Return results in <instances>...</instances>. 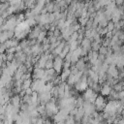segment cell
Instances as JSON below:
<instances>
[{
  "label": "cell",
  "mask_w": 124,
  "mask_h": 124,
  "mask_svg": "<svg viewBox=\"0 0 124 124\" xmlns=\"http://www.w3.org/2000/svg\"><path fill=\"white\" fill-rule=\"evenodd\" d=\"M45 107H46V116L50 119L59 110V108L56 105V99L53 97H51V99L45 105Z\"/></svg>",
  "instance_id": "1"
},
{
  "label": "cell",
  "mask_w": 124,
  "mask_h": 124,
  "mask_svg": "<svg viewBox=\"0 0 124 124\" xmlns=\"http://www.w3.org/2000/svg\"><path fill=\"white\" fill-rule=\"evenodd\" d=\"M107 102H108L107 101V97H105V96H103L101 94H98L95 102L93 103L94 106H95V109L98 112H102L104 108H105V106H106V104H107Z\"/></svg>",
  "instance_id": "2"
},
{
  "label": "cell",
  "mask_w": 124,
  "mask_h": 124,
  "mask_svg": "<svg viewBox=\"0 0 124 124\" xmlns=\"http://www.w3.org/2000/svg\"><path fill=\"white\" fill-rule=\"evenodd\" d=\"M53 69L58 75H60L63 70V59L58 55L53 58Z\"/></svg>",
  "instance_id": "3"
},
{
  "label": "cell",
  "mask_w": 124,
  "mask_h": 124,
  "mask_svg": "<svg viewBox=\"0 0 124 124\" xmlns=\"http://www.w3.org/2000/svg\"><path fill=\"white\" fill-rule=\"evenodd\" d=\"M82 108H83V109H84V114L89 115V116H91L92 113L96 110L94 104H92V103H90V102H88V101H85V100H84V102H83Z\"/></svg>",
  "instance_id": "4"
},
{
  "label": "cell",
  "mask_w": 124,
  "mask_h": 124,
  "mask_svg": "<svg viewBox=\"0 0 124 124\" xmlns=\"http://www.w3.org/2000/svg\"><path fill=\"white\" fill-rule=\"evenodd\" d=\"M45 81L42 79V78H39V79H32V83H31V88L33 91H37V92H40L42 90V88L44 87L45 85Z\"/></svg>",
  "instance_id": "5"
},
{
  "label": "cell",
  "mask_w": 124,
  "mask_h": 124,
  "mask_svg": "<svg viewBox=\"0 0 124 124\" xmlns=\"http://www.w3.org/2000/svg\"><path fill=\"white\" fill-rule=\"evenodd\" d=\"M45 75V69L42 68H33L32 74H31V78L33 79H39L42 78Z\"/></svg>",
  "instance_id": "6"
},
{
  "label": "cell",
  "mask_w": 124,
  "mask_h": 124,
  "mask_svg": "<svg viewBox=\"0 0 124 124\" xmlns=\"http://www.w3.org/2000/svg\"><path fill=\"white\" fill-rule=\"evenodd\" d=\"M111 90H112L111 85H110V84H108V82H105L104 84H102V85H101L100 93H101V95H103V96H105V97H108Z\"/></svg>",
  "instance_id": "7"
},
{
  "label": "cell",
  "mask_w": 124,
  "mask_h": 124,
  "mask_svg": "<svg viewBox=\"0 0 124 124\" xmlns=\"http://www.w3.org/2000/svg\"><path fill=\"white\" fill-rule=\"evenodd\" d=\"M107 74L109 75L110 77L112 78H118V69L115 65L113 64H110L107 70Z\"/></svg>",
  "instance_id": "8"
},
{
  "label": "cell",
  "mask_w": 124,
  "mask_h": 124,
  "mask_svg": "<svg viewBox=\"0 0 124 124\" xmlns=\"http://www.w3.org/2000/svg\"><path fill=\"white\" fill-rule=\"evenodd\" d=\"M98 55H99V52H98V51H93V50H90V51L88 52V54H87L88 61H89V62H90L92 65H94V64L96 63L97 59H98Z\"/></svg>",
  "instance_id": "9"
},
{
  "label": "cell",
  "mask_w": 124,
  "mask_h": 124,
  "mask_svg": "<svg viewBox=\"0 0 124 124\" xmlns=\"http://www.w3.org/2000/svg\"><path fill=\"white\" fill-rule=\"evenodd\" d=\"M43 52L42 50V47H41V45L40 44H36L34 46H31V54L33 56H37V55H41Z\"/></svg>",
  "instance_id": "10"
},
{
  "label": "cell",
  "mask_w": 124,
  "mask_h": 124,
  "mask_svg": "<svg viewBox=\"0 0 124 124\" xmlns=\"http://www.w3.org/2000/svg\"><path fill=\"white\" fill-rule=\"evenodd\" d=\"M79 46L80 47H82V48H85V49H87L88 51H90L91 50V41L88 39V38H83V40L81 41V43H80V45H79Z\"/></svg>",
  "instance_id": "11"
},
{
  "label": "cell",
  "mask_w": 124,
  "mask_h": 124,
  "mask_svg": "<svg viewBox=\"0 0 124 124\" xmlns=\"http://www.w3.org/2000/svg\"><path fill=\"white\" fill-rule=\"evenodd\" d=\"M11 8V2L7 1V2H0V16H2V14L4 12H6L7 10H9Z\"/></svg>",
  "instance_id": "12"
},
{
  "label": "cell",
  "mask_w": 124,
  "mask_h": 124,
  "mask_svg": "<svg viewBox=\"0 0 124 124\" xmlns=\"http://www.w3.org/2000/svg\"><path fill=\"white\" fill-rule=\"evenodd\" d=\"M75 66L78 68V71L83 72L84 69H85V61H84V59H83L82 57H80V58L78 60V62L75 64Z\"/></svg>",
  "instance_id": "13"
},
{
  "label": "cell",
  "mask_w": 124,
  "mask_h": 124,
  "mask_svg": "<svg viewBox=\"0 0 124 124\" xmlns=\"http://www.w3.org/2000/svg\"><path fill=\"white\" fill-rule=\"evenodd\" d=\"M70 75H71V70H70V68H68V69H63L59 76H60L61 80L64 82V81H66L67 78H68Z\"/></svg>",
  "instance_id": "14"
},
{
  "label": "cell",
  "mask_w": 124,
  "mask_h": 124,
  "mask_svg": "<svg viewBox=\"0 0 124 124\" xmlns=\"http://www.w3.org/2000/svg\"><path fill=\"white\" fill-rule=\"evenodd\" d=\"M107 98H108V101H114V100H118V92H116L115 90H113V89H112Z\"/></svg>",
  "instance_id": "15"
},
{
  "label": "cell",
  "mask_w": 124,
  "mask_h": 124,
  "mask_svg": "<svg viewBox=\"0 0 124 124\" xmlns=\"http://www.w3.org/2000/svg\"><path fill=\"white\" fill-rule=\"evenodd\" d=\"M31 83H32V78H28V79L23 80L22 84H21V89L22 90H26L27 88H29L31 86Z\"/></svg>",
  "instance_id": "16"
},
{
  "label": "cell",
  "mask_w": 124,
  "mask_h": 124,
  "mask_svg": "<svg viewBox=\"0 0 124 124\" xmlns=\"http://www.w3.org/2000/svg\"><path fill=\"white\" fill-rule=\"evenodd\" d=\"M64 123H65V124H76V120H75L74 115L69 114V115L66 117V119L64 120Z\"/></svg>",
  "instance_id": "17"
},
{
  "label": "cell",
  "mask_w": 124,
  "mask_h": 124,
  "mask_svg": "<svg viewBox=\"0 0 124 124\" xmlns=\"http://www.w3.org/2000/svg\"><path fill=\"white\" fill-rule=\"evenodd\" d=\"M50 93H51V96L53 98L57 99L58 98V85H53V87L50 90Z\"/></svg>",
  "instance_id": "18"
},
{
  "label": "cell",
  "mask_w": 124,
  "mask_h": 124,
  "mask_svg": "<svg viewBox=\"0 0 124 124\" xmlns=\"http://www.w3.org/2000/svg\"><path fill=\"white\" fill-rule=\"evenodd\" d=\"M67 43H68V42H67ZM68 44L70 45V50H71V51L75 50L78 46H79V45H78V41H72V42H69Z\"/></svg>",
  "instance_id": "19"
},
{
  "label": "cell",
  "mask_w": 124,
  "mask_h": 124,
  "mask_svg": "<svg viewBox=\"0 0 124 124\" xmlns=\"http://www.w3.org/2000/svg\"><path fill=\"white\" fill-rule=\"evenodd\" d=\"M100 46H101V44H99V43H97V42H91V50H93V51H98L99 50V48H100Z\"/></svg>",
  "instance_id": "20"
},
{
  "label": "cell",
  "mask_w": 124,
  "mask_h": 124,
  "mask_svg": "<svg viewBox=\"0 0 124 124\" xmlns=\"http://www.w3.org/2000/svg\"><path fill=\"white\" fill-rule=\"evenodd\" d=\"M65 82H66L67 84H69V85H74V84H75V76L71 74V75L67 78V79H66Z\"/></svg>",
  "instance_id": "21"
},
{
  "label": "cell",
  "mask_w": 124,
  "mask_h": 124,
  "mask_svg": "<svg viewBox=\"0 0 124 124\" xmlns=\"http://www.w3.org/2000/svg\"><path fill=\"white\" fill-rule=\"evenodd\" d=\"M50 68H53V59H50L48 58L46 62V65H45V69H50Z\"/></svg>",
  "instance_id": "22"
},
{
  "label": "cell",
  "mask_w": 124,
  "mask_h": 124,
  "mask_svg": "<svg viewBox=\"0 0 124 124\" xmlns=\"http://www.w3.org/2000/svg\"><path fill=\"white\" fill-rule=\"evenodd\" d=\"M78 31H75L74 33L71 34L68 43H69V42H72V41H77V40H78Z\"/></svg>",
  "instance_id": "23"
},
{
  "label": "cell",
  "mask_w": 124,
  "mask_h": 124,
  "mask_svg": "<svg viewBox=\"0 0 124 124\" xmlns=\"http://www.w3.org/2000/svg\"><path fill=\"white\" fill-rule=\"evenodd\" d=\"M102 46H110V39H109V38H107V37H103V40H102Z\"/></svg>",
  "instance_id": "24"
},
{
  "label": "cell",
  "mask_w": 124,
  "mask_h": 124,
  "mask_svg": "<svg viewBox=\"0 0 124 124\" xmlns=\"http://www.w3.org/2000/svg\"><path fill=\"white\" fill-rule=\"evenodd\" d=\"M107 51H108V46H102V45H101V46H100V48H99V50H98L99 54H104V55H106V54H107Z\"/></svg>",
  "instance_id": "25"
},
{
  "label": "cell",
  "mask_w": 124,
  "mask_h": 124,
  "mask_svg": "<svg viewBox=\"0 0 124 124\" xmlns=\"http://www.w3.org/2000/svg\"><path fill=\"white\" fill-rule=\"evenodd\" d=\"M107 29H108V31H112V30L114 29V22H112L111 20H109V21L108 22V25H107Z\"/></svg>",
  "instance_id": "26"
},
{
  "label": "cell",
  "mask_w": 124,
  "mask_h": 124,
  "mask_svg": "<svg viewBox=\"0 0 124 124\" xmlns=\"http://www.w3.org/2000/svg\"><path fill=\"white\" fill-rule=\"evenodd\" d=\"M70 70H71V74H72V75H77V74L79 72V71L78 70V68H77L75 65H71Z\"/></svg>",
  "instance_id": "27"
},
{
  "label": "cell",
  "mask_w": 124,
  "mask_h": 124,
  "mask_svg": "<svg viewBox=\"0 0 124 124\" xmlns=\"http://www.w3.org/2000/svg\"><path fill=\"white\" fill-rule=\"evenodd\" d=\"M71 67V62L63 59V69H68Z\"/></svg>",
  "instance_id": "28"
},
{
  "label": "cell",
  "mask_w": 124,
  "mask_h": 124,
  "mask_svg": "<svg viewBox=\"0 0 124 124\" xmlns=\"http://www.w3.org/2000/svg\"><path fill=\"white\" fill-rule=\"evenodd\" d=\"M60 35H61V30H59L58 28H56V29L53 31V36H55V37L57 38V37H59Z\"/></svg>",
  "instance_id": "29"
},
{
  "label": "cell",
  "mask_w": 124,
  "mask_h": 124,
  "mask_svg": "<svg viewBox=\"0 0 124 124\" xmlns=\"http://www.w3.org/2000/svg\"><path fill=\"white\" fill-rule=\"evenodd\" d=\"M16 52V47H9L6 49V53H15Z\"/></svg>",
  "instance_id": "30"
},
{
  "label": "cell",
  "mask_w": 124,
  "mask_h": 124,
  "mask_svg": "<svg viewBox=\"0 0 124 124\" xmlns=\"http://www.w3.org/2000/svg\"><path fill=\"white\" fill-rule=\"evenodd\" d=\"M113 1H114V3H115L116 7L122 6V4H123V2H124V0H113Z\"/></svg>",
  "instance_id": "31"
},
{
  "label": "cell",
  "mask_w": 124,
  "mask_h": 124,
  "mask_svg": "<svg viewBox=\"0 0 124 124\" xmlns=\"http://www.w3.org/2000/svg\"><path fill=\"white\" fill-rule=\"evenodd\" d=\"M124 98V89L118 92V100H121Z\"/></svg>",
  "instance_id": "32"
},
{
  "label": "cell",
  "mask_w": 124,
  "mask_h": 124,
  "mask_svg": "<svg viewBox=\"0 0 124 124\" xmlns=\"http://www.w3.org/2000/svg\"><path fill=\"white\" fill-rule=\"evenodd\" d=\"M104 37H107V38H109V39H110V38L112 37V32H111V31H108V32L105 34Z\"/></svg>",
  "instance_id": "33"
},
{
  "label": "cell",
  "mask_w": 124,
  "mask_h": 124,
  "mask_svg": "<svg viewBox=\"0 0 124 124\" xmlns=\"http://www.w3.org/2000/svg\"><path fill=\"white\" fill-rule=\"evenodd\" d=\"M32 92H33V90H32L31 87H29V88H27V89L25 90V94H27V95H31Z\"/></svg>",
  "instance_id": "34"
},
{
  "label": "cell",
  "mask_w": 124,
  "mask_h": 124,
  "mask_svg": "<svg viewBox=\"0 0 124 124\" xmlns=\"http://www.w3.org/2000/svg\"><path fill=\"white\" fill-rule=\"evenodd\" d=\"M30 118H31V124H36L37 123L38 117H30Z\"/></svg>",
  "instance_id": "35"
},
{
  "label": "cell",
  "mask_w": 124,
  "mask_h": 124,
  "mask_svg": "<svg viewBox=\"0 0 124 124\" xmlns=\"http://www.w3.org/2000/svg\"><path fill=\"white\" fill-rule=\"evenodd\" d=\"M4 22H5V18H3L2 16H0V26H2L4 24Z\"/></svg>",
  "instance_id": "36"
},
{
  "label": "cell",
  "mask_w": 124,
  "mask_h": 124,
  "mask_svg": "<svg viewBox=\"0 0 124 124\" xmlns=\"http://www.w3.org/2000/svg\"><path fill=\"white\" fill-rule=\"evenodd\" d=\"M64 1V3L67 5V6H69L70 4H71V2H72V0H63Z\"/></svg>",
  "instance_id": "37"
},
{
  "label": "cell",
  "mask_w": 124,
  "mask_h": 124,
  "mask_svg": "<svg viewBox=\"0 0 124 124\" xmlns=\"http://www.w3.org/2000/svg\"><path fill=\"white\" fill-rule=\"evenodd\" d=\"M118 124H124V119L123 118H120L118 120Z\"/></svg>",
  "instance_id": "38"
},
{
  "label": "cell",
  "mask_w": 124,
  "mask_h": 124,
  "mask_svg": "<svg viewBox=\"0 0 124 124\" xmlns=\"http://www.w3.org/2000/svg\"><path fill=\"white\" fill-rule=\"evenodd\" d=\"M54 124H65L64 121H59V122H54Z\"/></svg>",
  "instance_id": "39"
},
{
  "label": "cell",
  "mask_w": 124,
  "mask_h": 124,
  "mask_svg": "<svg viewBox=\"0 0 124 124\" xmlns=\"http://www.w3.org/2000/svg\"><path fill=\"white\" fill-rule=\"evenodd\" d=\"M93 1H99V0H93Z\"/></svg>",
  "instance_id": "40"
},
{
  "label": "cell",
  "mask_w": 124,
  "mask_h": 124,
  "mask_svg": "<svg viewBox=\"0 0 124 124\" xmlns=\"http://www.w3.org/2000/svg\"><path fill=\"white\" fill-rule=\"evenodd\" d=\"M122 118H123V119H124V115H123V116H122Z\"/></svg>",
  "instance_id": "41"
}]
</instances>
